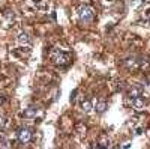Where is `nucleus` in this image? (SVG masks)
<instances>
[{
    "instance_id": "obj_1",
    "label": "nucleus",
    "mask_w": 150,
    "mask_h": 149,
    "mask_svg": "<svg viewBox=\"0 0 150 149\" xmlns=\"http://www.w3.org/2000/svg\"><path fill=\"white\" fill-rule=\"evenodd\" d=\"M122 65L129 69V71H143L150 66V62L147 57H137V56H129L126 59H123Z\"/></svg>"
},
{
    "instance_id": "obj_2",
    "label": "nucleus",
    "mask_w": 150,
    "mask_h": 149,
    "mask_svg": "<svg viewBox=\"0 0 150 149\" xmlns=\"http://www.w3.org/2000/svg\"><path fill=\"white\" fill-rule=\"evenodd\" d=\"M50 57H51V62L57 66H66L71 63L72 60V54L66 50H62V48H53L50 51Z\"/></svg>"
},
{
    "instance_id": "obj_3",
    "label": "nucleus",
    "mask_w": 150,
    "mask_h": 149,
    "mask_svg": "<svg viewBox=\"0 0 150 149\" xmlns=\"http://www.w3.org/2000/svg\"><path fill=\"white\" fill-rule=\"evenodd\" d=\"M77 17L81 23H90L95 18V11L89 5H83L77 9Z\"/></svg>"
},
{
    "instance_id": "obj_4",
    "label": "nucleus",
    "mask_w": 150,
    "mask_h": 149,
    "mask_svg": "<svg viewBox=\"0 0 150 149\" xmlns=\"http://www.w3.org/2000/svg\"><path fill=\"white\" fill-rule=\"evenodd\" d=\"M33 139V131L27 127H21L17 130V140L21 145H29Z\"/></svg>"
},
{
    "instance_id": "obj_5",
    "label": "nucleus",
    "mask_w": 150,
    "mask_h": 149,
    "mask_svg": "<svg viewBox=\"0 0 150 149\" xmlns=\"http://www.w3.org/2000/svg\"><path fill=\"white\" fill-rule=\"evenodd\" d=\"M0 24L3 27L9 29L14 26V12L12 11H3L2 12V18H0Z\"/></svg>"
},
{
    "instance_id": "obj_6",
    "label": "nucleus",
    "mask_w": 150,
    "mask_h": 149,
    "mask_svg": "<svg viewBox=\"0 0 150 149\" xmlns=\"http://www.w3.org/2000/svg\"><path fill=\"white\" fill-rule=\"evenodd\" d=\"M17 42H18V45H20L21 48H27V50H30V47H32V39H30L29 33H26V32H20V33H18V36H17Z\"/></svg>"
},
{
    "instance_id": "obj_7",
    "label": "nucleus",
    "mask_w": 150,
    "mask_h": 149,
    "mask_svg": "<svg viewBox=\"0 0 150 149\" xmlns=\"http://www.w3.org/2000/svg\"><path fill=\"white\" fill-rule=\"evenodd\" d=\"M131 99V107L135 110V111H143L144 107H146V103L141 96H134V98H129Z\"/></svg>"
},
{
    "instance_id": "obj_8",
    "label": "nucleus",
    "mask_w": 150,
    "mask_h": 149,
    "mask_svg": "<svg viewBox=\"0 0 150 149\" xmlns=\"http://www.w3.org/2000/svg\"><path fill=\"white\" fill-rule=\"evenodd\" d=\"M38 115H39V108H38L36 106H30V107H27L26 110H24V113H23L24 119H29V120L36 119Z\"/></svg>"
},
{
    "instance_id": "obj_9",
    "label": "nucleus",
    "mask_w": 150,
    "mask_h": 149,
    "mask_svg": "<svg viewBox=\"0 0 150 149\" xmlns=\"http://www.w3.org/2000/svg\"><path fill=\"white\" fill-rule=\"evenodd\" d=\"M140 23L143 24V26H146V27H150V9H147L144 14H143Z\"/></svg>"
},
{
    "instance_id": "obj_10",
    "label": "nucleus",
    "mask_w": 150,
    "mask_h": 149,
    "mask_svg": "<svg viewBox=\"0 0 150 149\" xmlns=\"http://www.w3.org/2000/svg\"><path fill=\"white\" fill-rule=\"evenodd\" d=\"M92 108H93V104H92V101H89V99H84V101L81 103V110L86 111V113L92 111Z\"/></svg>"
},
{
    "instance_id": "obj_11",
    "label": "nucleus",
    "mask_w": 150,
    "mask_h": 149,
    "mask_svg": "<svg viewBox=\"0 0 150 149\" xmlns=\"http://www.w3.org/2000/svg\"><path fill=\"white\" fill-rule=\"evenodd\" d=\"M105 108H107V103L105 101H98L96 106H95V110L98 111V113H104Z\"/></svg>"
},
{
    "instance_id": "obj_12",
    "label": "nucleus",
    "mask_w": 150,
    "mask_h": 149,
    "mask_svg": "<svg viewBox=\"0 0 150 149\" xmlns=\"http://www.w3.org/2000/svg\"><path fill=\"white\" fill-rule=\"evenodd\" d=\"M128 96H129V98H134V96H141V89H140V88H132V89L128 92Z\"/></svg>"
},
{
    "instance_id": "obj_13",
    "label": "nucleus",
    "mask_w": 150,
    "mask_h": 149,
    "mask_svg": "<svg viewBox=\"0 0 150 149\" xmlns=\"http://www.w3.org/2000/svg\"><path fill=\"white\" fill-rule=\"evenodd\" d=\"M96 148H111V145H110V139H107V137L101 139V142L96 145Z\"/></svg>"
},
{
    "instance_id": "obj_14",
    "label": "nucleus",
    "mask_w": 150,
    "mask_h": 149,
    "mask_svg": "<svg viewBox=\"0 0 150 149\" xmlns=\"http://www.w3.org/2000/svg\"><path fill=\"white\" fill-rule=\"evenodd\" d=\"M6 125H8V119H6L5 116L0 115V131H3V130L6 128Z\"/></svg>"
},
{
    "instance_id": "obj_15",
    "label": "nucleus",
    "mask_w": 150,
    "mask_h": 149,
    "mask_svg": "<svg viewBox=\"0 0 150 149\" xmlns=\"http://www.w3.org/2000/svg\"><path fill=\"white\" fill-rule=\"evenodd\" d=\"M86 130H87V128H86V127H83V125H80V127H78V133H80V134H84V135H86Z\"/></svg>"
},
{
    "instance_id": "obj_16",
    "label": "nucleus",
    "mask_w": 150,
    "mask_h": 149,
    "mask_svg": "<svg viewBox=\"0 0 150 149\" xmlns=\"http://www.w3.org/2000/svg\"><path fill=\"white\" fill-rule=\"evenodd\" d=\"M5 103H6V98H5L3 95H0V106H3Z\"/></svg>"
}]
</instances>
